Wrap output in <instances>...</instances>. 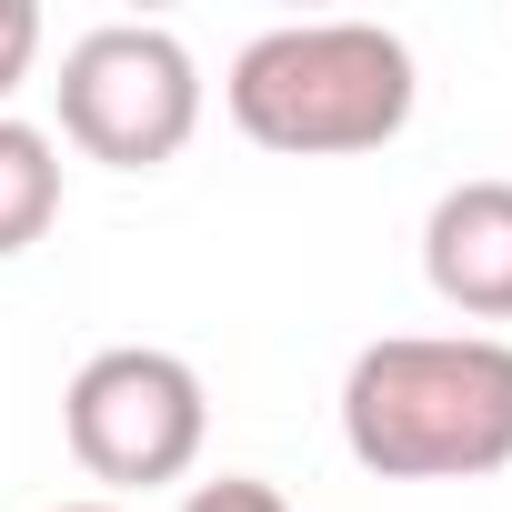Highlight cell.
Masks as SVG:
<instances>
[{"instance_id":"cell-1","label":"cell","mask_w":512,"mask_h":512,"mask_svg":"<svg viewBox=\"0 0 512 512\" xmlns=\"http://www.w3.org/2000/svg\"><path fill=\"white\" fill-rule=\"evenodd\" d=\"M342 452L382 482H482L512 462V342L392 332L342 372Z\"/></svg>"},{"instance_id":"cell-2","label":"cell","mask_w":512,"mask_h":512,"mask_svg":"<svg viewBox=\"0 0 512 512\" xmlns=\"http://www.w3.org/2000/svg\"><path fill=\"white\" fill-rule=\"evenodd\" d=\"M412 51L382 21H282L262 41H241L221 101L231 121L292 151V161H342V151H382L412 121Z\"/></svg>"},{"instance_id":"cell-3","label":"cell","mask_w":512,"mask_h":512,"mask_svg":"<svg viewBox=\"0 0 512 512\" xmlns=\"http://www.w3.org/2000/svg\"><path fill=\"white\" fill-rule=\"evenodd\" d=\"M61 131L111 171H161L201 131V71L161 21H101L61 51Z\"/></svg>"},{"instance_id":"cell-4","label":"cell","mask_w":512,"mask_h":512,"mask_svg":"<svg viewBox=\"0 0 512 512\" xmlns=\"http://www.w3.org/2000/svg\"><path fill=\"white\" fill-rule=\"evenodd\" d=\"M61 432L81 452L91 482L111 492H151V482H181L201 462V432H211V402H201V372L181 352H151V342H111L71 372L61 392Z\"/></svg>"},{"instance_id":"cell-5","label":"cell","mask_w":512,"mask_h":512,"mask_svg":"<svg viewBox=\"0 0 512 512\" xmlns=\"http://www.w3.org/2000/svg\"><path fill=\"white\" fill-rule=\"evenodd\" d=\"M422 282L462 322H512V181H452L422 221Z\"/></svg>"},{"instance_id":"cell-6","label":"cell","mask_w":512,"mask_h":512,"mask_svg":"<svg viewBox=\"0 0 512 512\" xmlns=\"http://www.w3.org/2000/svg\"><path fill=\"white\" fill-rule=\"evenodd\" d=\"M51 221H61V151H51L41 121L0 111V262L31 251Z\"/></svg>"},{"instance_id":"cell-7","label":"cell","mask_w":512,"mask_h":512,"mask_svg":"<svg viewBox=\"0 0 512 512\" xmlns=\"http://www.w3.org/2000/svg\"><path fill=\"white\" fill-rule=\"evenodd\" d=\"M31 61H41V11L31 0H0V101L31 81Z\"/></svg>"},{"instance_id":"cell-8","label":"cell","mask_w":512,"mask_h":512,"mask_svg":"<svg viewBox=\"0 0 512 512\" xmlns=\"http://www.w3.org/2000/svg\"><path fill=\"white\" fill-rule=\"evenodd\" d=\"M181 512H292V502H282L272 482H251V472H221V482H201Z\"/></svg>"},{"instance_id":"cell-9","label":"cell","mask_w":512,"mask_h":512,"mask_svg":"<svg viewBox=\"0 0 512 512\" xmlns=\"http://www.w3.org/2000/svg\"><path fill=\"white\" fill-rule=\"evenodd\" d=\"M61 512H121V502H61Z\"/></svg>"}]
</instances>
